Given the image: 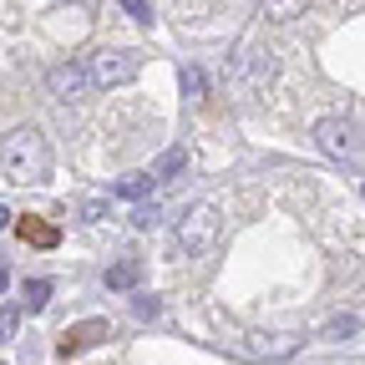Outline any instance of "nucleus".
<instances>
[{"mask_svg":"<svg viewBox=\"0 0 365 365\" xmlns=\"http://www.w3.org/2000/svg\"><path fill=\"white\" fill-rule=\"evenodd\" d=\"M0 168H6L11 182H46L51 178V148L36 127H16L0 143Z\"/></svg>","mask_w":365,"mask_h":365,"instance_id":"f257e3e1","label":"nucleus"},{"mask_svg":"<svg viewBox=\"0 0 365 365\" xmlns=\"http://www.w3.org/2000/svg\"><path fill=\"white\" fill-rule=\"evenodd\" d=\"M218 228H223V213H218V203H188L178 213V223H173V249L178 254H208L213 249V239H218Z\"/></svg>","mask_w":365,"mask_h":365,"instance_id":"f03ea898","label":"nucleus"},{"mask_svg":"<svg viewBox=\"0 0 365 365\" xmlns=\"http://www.w3.org/2000/svg\"><path fill=\"white\" fill-rule=\"evenodd\" d=\"M314 148L325 153V158H335V163H345V168H360L365 163V143H360V132L345 117H319L314 122Z\"/></svg>","mask_w":365,"mask_h":365,"instance_id":"7ed1b4c3","label":"nucleus"},{"mask_svg":"<svg viewBox=\"0 0 365 365\" xmlns=\"http://www.w3.org/2000/svg\"><path fill=\"white\" fill-rule=\"evenodd\" d=\"M137 71H143V51H132V46H122V51H97L86 61V81L102 86V91L137 81Z\"/></svg>","mask_w":365,"mask_h":365,"instance_id":"20e7f679","label":"nucleus"},{"mask_svg":"<svg viewBox=\"0 0 365 365\" xmlns=\"http://www.w3.org/2000/svg\"><path fill=\"white\" fill-rule=\"evenodd\" d=\"M274 76H279V56L264 51V46H254V51L244 56V76H239V81H244V91H249V97H264Z\"/></svg>","mask_w":365,"mask_h":365,"instance_id":"39448f33","label":"nucleus"},{"mask_svg":"<svg viewBox=\"0 0 365 365\" xmlns=\"http://www.w3.org/2000/svg\"><path fill=\"white\" fill-rule=\"evenodd\" d=\"M107 330H112L107 319H81V325H71V330L61 335V345H56V350H61V355H81L86 345H97V340H107Z\"/></svg>","mask_w":365,"mask_h":365,"instance_id":"423d86ee","label":"nucleus"},{"mask_svg":"<svg viewBox=\"0 0 365 365\" xmlns=\"http://www.w3.org/2000/svg\"><path fill=\"white\" fill-rule=\"evenodd\" d=\"M46 86H51V97H61V102H76V97H81V91H86L91 81H86V66H71V61H66V66H56L51 76H46Z\"/></svg>","mask_w":365,"mask_h":365,"instance_id":"0eeeda50","label":"nucleus"},{"mask_svg":"<svg viewBox=\"0 0 365 365\" xmlns=\"http://www.w3.org/2000/svg\"><path fill=\"white\" fill-rule=\"evenodd\" d=\"M299 345H304L299 335H249V350L264 355V360H289Z\"/></svg>","mask_w":365,"mask_h":365,"instance_id":"6e6552de","label":"nucleus"},{"mask_svg":"<svg viewBox=\"0 0 365 365\" xmlns=\"http://www.w3.org/2000/svg\"><path fill=\"white\" fill-rule=\"evenodd\" d=\"M182 168H188V148H168L153 168H148V178H153V188H163V182H173Z\"/></svg>","mask_w":365,"mask_h":365,"instance_id":"1a4fd4ad","label":"nucleus"},{"mask_svg":"<svg viewBox=\"0 0 365 365\" xmlns=\"http://www.w3.org/2000/svg\"><path fill=\"white\" fill-rule=\"evenodd\" d=\"M21 239H26V244H36V249H56V239H61V234H56V223H46V218L26 213V218H21Z\"/></svg>","mask_w":365,"mask_h":365,"instance_id":"9d476101","label":"nucleus"},{"mask_svg":"<svg viewBox=\"0 0 365 365\" xmlns=\"http://www.w3.org/2000/svg\"><path fill=\"white\" fill-rule=\"evenodd\" d=\"M137 279H143V259H117V264L107 269V289H117V294L132 289Z\"/></svg>","mask_w":365,"mask_h":365,"instance_id":"9b49d317","label":"nucleus"},{"mask_svg":"<svg viewBox=\"0 0 365 365\" xmlns=\"http://www.w3.org/2000/svg\"><path fill=\"white\" fill-rule=\"evenodd\" d=\"M112 193L117 198H153V178L148 173H127V178L112 182Z\"/></svg>","mask_w":365,"mask_h":365,"instance_id":"f8f14e48","label":"nucleus"},{"mask_svg":"<svg viewBox=\"0 0 365 365\" xmlns=\"http://www.w3.org/2000/svg\"><path fill=\"white\" fill-rule=\"evenodd\" d=\"M21 294H26V309H31V314H41L46 304H51L56 284H51V279H26V289H21Z\"/></svg>","mask_w":365,"mask_h":365,"instance_id":"ddd939ff","label":"nucleus"},{"mask_svg":"<svg viewBox=\"0 0 365 365\" xmlns=\"http://www.w3.org/2000/svg\"><path fill=\"white\" fill-rule=\"evenodd\" d=\"M304 6H309V0H269V6H264V16H269V21H294Z\"/></svg>","mask_w":365,"mask_h":365,"instance_id":"4468645a","label":"nucleus"},{"mask_svg":"<svg viewBox=\"0 0 365 365\" xmlns=\"http://www.w3.org/2000/svg\"><path fill=\"white\" fill-rule=\"evenodd\" d=\"M360 330V314H335L330 325H325V340H345V335H355Z\"/></svg>","mask_w":365,"mask_h":365,"instance_id":"2eb2a0df","label":"nucleus"},{"mask_svg":"<svg viewBox=\"0 0 365 365\" xmlns=\"http://www.w3.org/2000/svg\"><path fill=\"white\" fill-rule=\"evenodd\" d=\"M16 325H21V309L16 304H0V345L16 340Z\"/></svg>","mask_w":365,"mask_h":365,"instance_id":"dca6fc26","label":"nucleus"},{"mask_svg":"<svg viewBox=\"0 0 365 365\" xmlns=\"http://www.w3.org/2000/svg\"><path fill=\"white\" fill-rule=\"evenodd\" d=\"M132 314H137V319H158V314H163L158 294H137V299H132Z\"/></svg>","mask_w":365,"mask_h":365,"instance_id":"f3484780","label":"nucleus"},{"mask_svg":"<svg viewBox=\"0 0 365 365\" xmlns=\"http://www.w3.org/2000/svg\"><path fill=\"white\" fill-rule=\"evenodd\" d=\"M182 97H203V71L198 66H182Z\"/></svg>","mask_w":365,"mask_h":365,"instance_id":"a211bd4d","label":"nucleus"},{"mask_svg":"<svg viewBox=\"0 0 365 365\" xmlns=\"http://www.w3.org/2000/svg\"><path fill=\"white\" fill-rule=\"evenodd\" d=\"M117 6L132 16V21H143V26H153V6H148V0H117Z\"/></svg>","mask_w":365,"mask_h":365,"instance_id":"6ab92c4d","label":"nucleus"},{"mask_svg":"<svg viewBox=\"0 0 365 365\" xmlns=\"http://www.w3.org/2000/svg\"><path fill=\"white\" fill-rule=\"evenodd\" d=\"M107 218V198H86L81 203V223H102Z\"/></svg>","mask_w":365,"mask_h":365,"instance_id":"aec40b11","label":"nucleus"},{"mask_svg":"<svg viewBox=\"0 0 365 365\" xmlns=\"http://www.w3.org/2000/svg\"><path fill=\"white\" fill-rule=\"evenodd\" d=\"M158 223V203H143V208H132V228H153Z\"/></svg>","mask_w":365,"mask_h":365,"instance_id":"412c9836","label":"nucleus"},{"mask_svg":"<svg viewBox=\"0 0 365 365\" xmlns=\"http://www.w3.org/2000/svg\"><path fill=\"white\" fill-rule=\"evenodd\" d=\"M6 284H11V264L0 259V294H6Z\"/></svg>","mask_w":365,"mask_h":365,"instance_id":"4be33fe9","label":"nucleus"},{"mask_svg":"<svg viewBox=\"0 0 365 365\" xmlns=\"http://www.w3.org/2000/svg\"><path fill=\"white\" fill-rule=\"evenodd\" d=\"M6 223H11V208H6V203H0V228H6Z\"/></svg>","mask_w":365,"mask_h":365,"instance_id":"5701e85b","label":"nucleus"},{"mask_svg":"<svg viewBox=\"0 0 365 365\" xmlns=\"http://www.w3.org/2000/svg\"><path fill=\"white\" fill-rule=\"evenodd\" d=\"M0 365H6V360H0Z\"/></svg>","mask_w":365,"mask_h":365,"instance_id":"b1692460","label":"nucleus"}]
</instances>
